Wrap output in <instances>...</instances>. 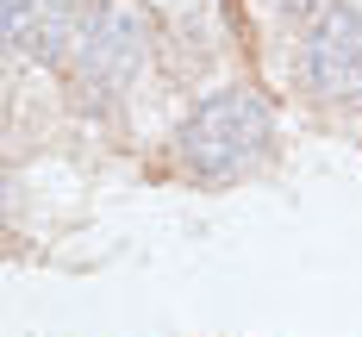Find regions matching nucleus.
<instances>
[{
    "instance_id": "nucleus-1",
    "label": "nucleus",
    "mask_w": 362,
    "mask_h": 337,
    "mask_svg": "<svg viewBox=\"0 0 362 337\" xmlns=\"http://www.w3.org/2000/svg\"><path fill=\"white\" fill-rule=\"evenodd\" d=\"M269 138H275L269 107L256 94H244V88H225V94H213V100H200L187 112V125H181V162L194 175H206V182H231L250 162H262Z\"/></svg>"
},
{
    "instance_id": "nucleus-2",
    "label": "nucleus",
    "mask_w": 362,
    "mask_h": 337,
    "mask_svg": "<svg viewBox=\"0 0 362 337\" xmlns=\"http://www.w3.org/2000/svg\"><path fill=\"white\" fill-rule=\"evenodd\" d=\"M144 19L132 13V6H119V0H94V6H81V32H75V81H81V94L88 100H119L138 69H144Z\"/></svg>"
},
{
    "instance_id": "nucleus-3",
    "label": "nucleus",
    "mask_w": 362,
    "mask_h": 337,
    "mask_svg": "<svg viewBox=\"0 0 362 337\" xmlns=\"http://www.w3.org/2000/svg\"><path fill=\"white\" fill-rule=\"evenodd\" d=\"M300 69H306V88L319 100H362V13L356 6H331L306 32Z\"/></svg>"
},
{
    "instance_id": "nucleus-4",
    "label": "nucleus",
    "mask_w": 362,
    "mask_h": 337,
    "mask_svg": "<svg viewBox=\"0 0 362 337\" xmlns=\"http://www.w3.org/2000/svg\"><path fill=\"white\" fill-rule=\"evenodd\" d=\"M81 32V0H6V37L32 63H63Z\"/></svg>"
}]
</instances>
